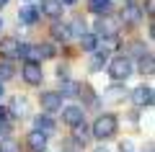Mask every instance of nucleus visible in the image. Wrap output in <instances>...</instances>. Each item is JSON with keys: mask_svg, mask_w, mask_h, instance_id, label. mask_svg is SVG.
<instances>
[{"mask_svg": "<svg viewBox=\"0 0 155 152\" xmlns=\"http://www.w3.org/2000/svg\"><path fill=\"white\" fill-rule=\"evenodd\" d=\"M80 47H83V52H96L98 49V36L96 34H83L80 36Z\"/></svg>", "mask_w": 155, "mask_h": 152, "instance_id": "obj_15", "label": "nucleus"}, {"mask_svg": "<svg viewBox=\"0 0 155 152\" xmlns=\"http://www.w3.org/2000/svg\"><path fill=\"white\" fill-rule=\"evenodd\" d=\"M11 111H13V116H26V114H28V103H26V98H21V95H18L16 101H13Z\"/></svg>", "mask_w": 155, "mask_h": 152, "instance_id": "obj_18", "label": "nucleus"}, {"mask_svg": "<svg viewBox=\"0 0 155 152\" xmlns=\"http://www.w3.org/2000/svg\"><path fill=\"white\" fill-rule=\"evenodd\" d=\"M0 31H3V21H0Z\"/></svg>", "mask_w": 155, "mask_h": 152, "instance_id": "obj_32", "label": "nucleus"}, {"mask_svg": "<svg viewBox=\"0 0 155 152\" xmlns=\"http://www.w3.org/2000/svg\"><path fill=\"white\" fill-rule=\"evenodd\" d=\"M39 103H41V108H44L47 114H52V111H60L62 108V95L57 90H47V93H41Z\"/></svg>", "mask_w": 155, "mask_h": 152, "instance_id": "obj_3", "label": "nucleus"}, {"mask_svg": "<svg viewBox=\"0 0 155 152\" xmlns=\"http://www.w3.org/2000/svg\"><path fill=\"white\" fill-rule=\"evenodd\" d=\"M109 101H119V98H124V90H119V88H111V90H106L104 93Z\"/></svg>", "mask_w": 155, "mask_h": 152, "instance_id": "obj_24", "label": "nucleus"}, {"mask_svg": "<svg viewBox=\"0 0 155 152\" xmlns=\"http://www.w3.org/2000/svg\"><path fill=\"white\" fill-rule=\"evenodd\" d=\"M3 93H5V88H3V82H0V98H3Z\"/></svg>", "mask_w": 155, "mask_h": 152, "instance_id": "obj_30", "label": "nucleus"}, {"mask_svg": "<svg viewBox=\"0 0 155 152\" xmlns=\"http://www.w3.org/2000/svg\"><path fill=\"white\" fill-rule=\"evenodd\" d=\"M116 116L114 114H104V116H98L96 119V124H93V137L96 139H109V137H114L116 134Z\"/></svg>", "mask_w": 155, "mask_h": 152, "instance_id": "obj_1", "label": "nucleus"}, {"mask_svg": "<svg viewBox=\"0 0 155 152\" xmlns=\"http://www.w3.org/2000/svg\"><path fill=\"white\" fill-rule=\"evenodd\" d=\"M0 152H21V147H18V142H13V139H5L3 144H0Z\"/></svg>", "mask_w": 155, "mask_h": 152, "instance_id": "obj_23", "label": "nucleus"}, {"mask_svg": "<svg viewBox=\"0 0 155 152\" xmlns=\"http://www.w3.org/2000/svg\"><path fill=\"white\" fill-rule=\"evenodd\" d=\"M104 62H109V54H106V52H98V49H96L93 60H91V72H98V70H104Z\"/></svg>", "mask_w": 155, "mask_h": 152, "instance_id": "obj_16", "label": "nucleus"}, {"mask_svg": "<svg viewBox=\"0 0 155 152\" xmlns=\"http://www.w3.org/2000/svg\"><path fill=\"white\" fill-rule=\"evenodd\" d=\"M119 150H122V152H132V142H122Z\"/></svg>", "mask_w": 155, "mask_h": 152, "instance_id": "obj_26", "label": "nucleus"}, {"mask_svg": "<svg viewBox=\"0 0 155 152\" xmlns=\"http://www.w3.org/2000/svg\"><path fill=\"white\" fill-rule=\"evenodd\" d=\"M62 3L60 0H41V13L44 16H49V18H60L62 16Z\"/></svg>", "mask_w": 155, "mask_h": 152, "instance_id": "obj_10", "label": "nucleus"}, {"mask_svg": "<svg viewBox=\"0 0 155 152\" xmlns=\"http://www.w3.org/2000/svg\"><path fill=\"white\" fill-rule=\"evenodd\" d=\"M5 116H8V111H5V108H3V106H0V121L5 119Z\"/></svg>", "mask_w": 155, "mask_h": 152, "instance_id": "obj_28", "label": "nucleus"}, {"mask_svg": "<svg viewBox=\"0 0 155 152\" xmlns=\"http://www.w3.org/2000/svg\"><path fill=\"white\" fill-rule=\"evenodd\" d=\"M93 152H109V150H106V147H96Z\"/></svg>", "mask_w": 155, "mask_h": 152, "instance_id": "obj_29", "label": "nucleus"}, {"mask_svg": "<svg viewBox=\"0 0 155 152\" xmlns=\"http://www.w3.org/2000/svg\"><path fill=\"white\" fill-rule=\"evenodd\" d=\"M96 31H98V36H104V39H114L116 31H119V23H116L114 18H104L101 16L98 21H96Z\"/></svg>", "mask_w": 155, "mask_h": 152, "instance_id": "obj_4", "label": "nucleus"}, {"mask_svg": "<svg viewBox=\"0 0 155 152\" xmlns=\"http://www.w3.org/2000/svg\"><path fill=\"white\" fill-rule=\"evenodd\" d=\"M60 3H62V5H75L78 0H60Z\"/></svg>", "mask_w": 155, "mask_h": 152, "instance_id": "obj_27", "label": "nucleus"}, {"mask_svg": "<svg viewBox=\"0 0 155 152\" xmlns=\"http://www.w3.org/2000/svg\"><path fill=\"white\" fill-rule=\"evenodd\" d=\"M26 144H28V150H31V152H47V134H44V131H39V129L28 131Z\"/></svg>", "mask_w": 155, "mask_h": 152, "instance_id": "obj_6", "label": "nucleus"}, {"mask_svg": "<svg viewBox=\"0 0 155 152\" xmlns=\"http://www.w3.org/2000/svg\"><path fill=\"white\" fill-rule=\"evenodd\" d=\"M137 70L142 72V75H153V70H155V65H153V54H142V57H140Z\"/></svg>", "mask_w": 155, "mask_h": 152, "instance_id": "obj_17", "label": "nucleus"}, {"mask_svg": "<svg viewBox=\"0 0 155 152\" xmlns=\"http://www.w3.org/2000/svg\"><path fill=\"white\" fill-rule=\"evenodd\" d=\"M109 75L111 80H127L129 75H132V60L129 57H114V60L109 62Z\"/></svg>", "mask_w": 155, "mask_h": 152, "instance_id": "obj_2", "label": "nucleus"}, {"mask_svg": "<svg viewBox=\"0 0 155 152\" xmlns=\"http://www.w3.org/2000/svg\"><path fill=\"white\" fill-rule=\"evenodd\" d=\"M88 5H91V11H93V13L104 16V13L111 8V0H88Z\"/></svg>", "mask_w": 155, "mask_h": 152, "instance_id": "obj_19", "label": "nucleus"}, {"mask_svg": "<svg viewBox=\"0 0 155 152\" xmlns=\"http://www.w3.org/2000/svg\"><path fill=\"white\" fill-rule=\"evenodd\" d=\"M18 47H21V44H18L16 39H0V57L16 60V57H18Z\"/></svg>", "mask_w": 155, "mask_h": 152, "instance_id": "obj_9", "label": "nucleus"}, {"mask_svg": "<svg viewBox=\"0 0 155 152\" xmlns=\"http://www.w3.org/2000/svg\"><path fill=\"white\" fill-rule=\"evenodd\" d=\"M0 134H3V129H0Z\"/></svg>", "mask_w": 155, "mask_h": 152, "instance_id": "obj_33", "label": "nucleus"}, {"mask_svg": "<svg viewBox=\"0 0 155 152\" xmlns=\"http://www.w3.org/2000/svg\"><path fill=\"white\" fill-rule=\"evenodd\" d=\"M5 3H8V0H0V8H3V5H5Z\"/></svg>", "mask_w": 155, "mask_h": 152, "instance_id": "obj_31", "label": "nucleus"}, {"mask_svg": "<svg viewBox=\"0 0 155 152\" xmlns=\"http://www.w3.org/2000/svg\"><path fill=\"white\" fill-rule=\"evenodd\" d=\"M36 129L44 131V134H52V131L57 129V124H54L52 116H36Z\"/></svg>", "mask_w": 155, "mask_h": 152, "instance_id": "obj_14", "label": "nucleus"}, {"mask_svg": "<svg viewBox=\"0 0 155 152\" xmlns=\"http://www.w3.org/2000/svg\"><path fill=\"white\" fill-rule=\"evenodd\" d=\"M18 18H21V23L31 26V23H36V18H39V11H36L34 5H23L21 11H18Z\"/></svg>", "mask_w": 155, "mask_h": 152, "instance_id": "obj_13", "label": "nucleus"}, {"mask_svg": "<svg viewBox=\"0 0 155 152\" xmlns=\"http://www.w3.org/2000/svg\"><path fill=\"white\" fill-rule=\"evenodd\" d=\"M21 72H23V80H26L28 85H39V82L44 80V72H41V67H39L36 62H26Z\"/></svg>", "mask_w": 155, "mask_h": 152, "instance_id": "obj_5", "label": "nucleus"}, {"mask_svg": "<svg viewBox=\"0 0 155 152\" xmlns=\"http://www.w3.org/2000/svg\"><path fill=\"white\" fill-rule=\"evenodd\" d=\"M16 75V70H13L8 62H0V82H5V80H11V77Z\"/></svg>", "mask_w": 155, "mask_h": 152, "instance_id": "obj_21", "label": "nucleus"}, {"mask_svg": "<svg viewBox=\"0 0 155 152\" xmlns=\"http://www.w3.org/2000/svg\"><path fill=\"white\" fill-rule=\"evenodd\" d=\"M83 114L85 111L80 108V106H65V108H62V121H65L67 126H75V124L83 121Z\"/></svg>", "mask_w": 155, "mask_h": 152, "instance_id": "obj_8", "label": "nucleus"}, {"mask_svg": "<svg viewBox=\"0 0 155 152\" xmlns=\"http://www.w3.org/2000/svg\"><path fill=\"white\" fill-rule=\"evenodd\" d=\"M122 21H127V23H140L142 21V11H140L137 5H132V3H127V5H124V11H122Z\"/></svg>", "mask_w": 155, "mask_h": 152, "instance_id": "obj_11", "label": "nucleus"}, {"mask_svg": "<svg viewBox=\"0 0 155 152\" xmlns=\"http://www.w3.org/2000/svg\"><path fill=\"white\" fill-rule=\"evenodd\" d=\"M72 129H75V139H72V142H80V144H85V139H88V126H85V121L75 124Z\"/></svg>", "mask_w": 155, "mask_h": 152, "instance_id": "obj_20", "label": "nucleus"}, {"mask_svg": "<svg viewBox=\"0 0 155 152\" xmlns=\"http://www.w3.org/2000/svg\"><path fill=\"white\" fill-rule=\"evenodd\" d=\"M62 150H65V152H75V142H72V139H67V142H65V147H62Z\"/></svg>", "mask_w": 155, "mask_h": 152, "instance_id": "obj_25", "label": "nucleus"}, {"mask_svg": "<svg viewBox=\"0 0 155 152\" xmlns=\"http://www.w3.org/2000/svg\"><path fill=\"white\" fill-rule=\"evenodd\" d=\"M78 90H80V88H78L72 80H65L62 82V90H57V93H60V95H72V93H78Z\"/></svg>", "mask_w": 155, "mask_h": 152, "instance_id": "obj_22", "label": "nucleus"}, {"mask_svg": "<svg viewBox=\"0 0 155 152\" xmlns=\"http://www.w3.org/2000/svg\"><path fill=\"white\" fill-rule=\"evenodd\" d=\"M132 103L140 106V108H145V106H153V90H150V88H145V85L134 88V90H132Z\"/></svg>", "mask_w": 155, "mask_h": 152, "instance_id": "obj_7", "label": "nucleus"}, {"mask_svg": "<svg viewBox=\"0 0 155 152\" xmlns=\"http://www.w3.org/2000/svg\"><path fill=\"white\" fill-rule=\"evenodd\" d=\"M52 36H54L57 41H70V39H72V31H70L67 23H60V21H57L54 26H52Z\"/></svg>", "mask_w": 155, "mask_h": 152, "instance_id": "obj_12", "label": "nucleus"}]
</instances>
